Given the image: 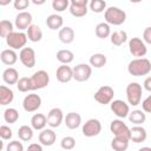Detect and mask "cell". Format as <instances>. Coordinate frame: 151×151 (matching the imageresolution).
<instances>
[{
	"label": "cell",
	"mask_w": 151,
	"mask_h": 151,
	"mask_svg": "<svg viewBox=\"0 0 151 151\" xmlns=\"http://www.w3.org/2000/svg\"><path fill=\"white\" fill-rule=\"evenodd\" d=\"M127 72L133 77L147 76L151 72V63L147 58H136L129 63Z\"/></svg>",
	"instance_id": "cell-1"
},
{
	"label": "cell",
	"mask_w": 151,
	"mask_h": 151,
	"mask_svg": "<svg viewBox=\"0 0 151 151\" xmlns=\"http://www.w3.org/2000/svg\"><path fill=\"white\" fill-rule=\"evenodd\" d=\"M104 19L107 25H113V26H119L125 22L126 20V13L125 11L120 9L119 7L116 6H110L105 9L104 12Z\"/></svg>",
	"instance_id": "cell-2"
},
{
	"label": "cell",
	"mask_w": 151,
	"mask_h": 151,
	"mask_svg": "<svg viewBox=\"0 0 151 151\" xmlns=\"http://www.w3.org/2000/svg\"><path fill=\"white\" fill-rule=\"evenodd\" d=\"M50 83V76L46 71L39 70L29 77V91H35V90H41L46 87Z\"/></svg>",
	"instance_id": "cell-3"
},
{
	"label": "cell",
	"mask_w": 151,
	"mask_h": 151,
	"mask_svg": "<svg viewBox=\"0 0 151 151\" xmlns=\"http://www.w3.org/2000/svg\"><path fill=\"white\" fill-rule=\"evenodd\" d=\"M142 94H143V88H142L140 84L133 81L126 86V98H127V103L130 105L137 106L138 104H140Z\"/></svg>",
	"instance_id": "cell-4"
},
{
	"label": "cell",
	"mask_w": 151,
	"mask_h": 151,
	"mask_svg": "<svg viewBox=\"0 0 151 151\" xmlns=\"http://www.w3.org/2000/svg\"><path fill=\"white\" fill-rule=\"evenodd\" d=\"M110 130L114 138L130 140V127L122 119H113L110 124Z\"/></svg>",
	"instance_id": "cell-5"
},
{
	"label": "cell",
	"mask_w": 151,
	"mask_h": 151,
	"mask_svg": "<svg viewBox=\"0 0 151 151\" xmlns=\"http://www.w3.org/2000/svg\"><path fill=\"white\" fill-rule=\"evenodd\" d=\"M6 44L8 45V47L13 51L15 50H21L25 47L26 42H27V37L26 33L24 32H12L11 34H8L6 38Z\"/></svg>",
	"instance_id": "cell-6"
},
{
	"label": "cell",
	"mask_w": 151,
	"mask_h": 151,
	"mask_svg": "<svg viewBox=\"0 0 151 151\" xmlns=\"http://www.w3.org/2000/svg\"><path fill=\"white\" fill-rule=\"evenodd\" d=\"M114 97V91L111 86L109 85H103L100 86L97 92L94 93V100L101 105H107L113 100Z\"/></svg>",
	"instance_id": "cell-7"
},
{
	"label": "cell",
	"mask_w": 151,
	"mask_h": 151,
	"mask_svg": "<svg viewBox=\"0 0 151 151\" xmlns=\"http://www.w3.org/2000/svg\"><path fill=\"white\" fill-rule=\"evenodd\" d=\"M129 51L136 58H143L147 53V47L140 38H132L129 41Z\"/></svg>",
	"instance_id": "cell-8"
},
{
	"label": "cell",
	"mask_w": 151,
	"mask_h": 151,
	"mask_svg": "<svg viewBox=\"0 0 151 151\" xmlns=\"http://www.w3.org/2000/svg\"><path fill=\"white\" fill-rule=\"evenodd\" d=\"M72 71H73V79L79 83L87 81L92 74V67L88 64H78L74 68H72Z\"/></svg>",
	"instance_id": "cell-9"
},
{
	"label": "cell",
	"mask_w": 151,
	"mask_h": 151,
	"mask_svg": "<svg viewBox=\"0 0 151 151\" xmlns=\"http://www.w3.org/2000/svg\"><path fill=\"white\" fill-rule=\"evenodd\" d=\"M41 106V97L37 93L27 94L22 100V107L26 112H35Z\"/></svg>",
	"instance_id": "cell-10"
},
{
	"label": "cell",
	"mask_w": 151,
	"mask_h": 151,
	"mask_svg": "<svg viewBox=\"0 0 151 151\" xmlns=\"http://www.w3.org/2000/svg\"><path fill=\"white\" fill-rule=\"evenodd\" d=\"M87 0H71L70 1V13L76 18H81L87 14Z\"/></svg>",
	"instance_id": "cell-11"
},
{
	"label": "cell",
	"mask_w": 151,
	"mask_h": 151,
	"mask_svg": "<svg viewBox=\"0 0 151 151\" xmlns=\"http://www.w3.org/2000/svg\"><path fill=\"white\" fill-rule=\"evenodd\" d=\"M101 131V123L96 119V118H91L88 119L84 125H83V129H81V132L85 137H94V136H98Z\"/></svg>",
	"instance_id": "cell-12"
},
{
	"label": "cell",
	"mask_w": 151,
	"mask_h": 151,
	"mask_svg": "<svg viewBox=\"0 0 151 151\" xmlns=\"http://www.w3.org/2000/svg\"><path fill=\"white\" fill-rule=\"evenodd\" d=\"M110 107H111V111L118 117V118H126L130 113V106L127 103H125L124 100H120V99H116V100H112L110 103Z\"/></svg>",
	"instance_id": "cell-13"
},
{
	"label": "cell",
	"mask_w": 151,
	"mask_h": 151,
	"mask_svg": "<svg viewBox=\"0 0 151 151\" xmlns=\"http://www.w3.org/2000/svg\"><path fill=\"white\" fill-rule=\"evenodd\" d=\"M19 59L21 61V64L27 67V68H32L35 65V52L32 47H24L20 50L19 53Z\"/></svg>",
	"instance_id": "cell-14"
},
{
	"label": "cell",
	"mask_w": 151,
	"mask_h": 151,
	"mask_svg": "<svg viewBox=\"0 0 151 151\" xmlns=\"http://www.w3.org/2000/svg\"><path fill=\"white\" fill-rule=\"evenodd\" d=\"M47 125H50L51 127H58L60 126V124L64 122V113L63 110L59 107H53L48 111L47 113Z\"/></svg>",
	"instance_id": "cell-15"
},
{
	"label": "cell",
	"mask_w": 151,
	"mask_h": 151,
	"mask_svg": "<svg viewBox=\"0 0 151 151\" xmlns=\"http://www.w3.org/2000/svg\"><path fill=\"white\" fill-rule=\"evenodd\" d=\"M15 27L21 32L24 29H27L28 26L32 25V14L29 12H19L18 15L15 17V21H14Z\"/></svg>",
	"instance_id": "cell-16"
},
{
	"label": "cell",
	"mask_w": 151,
	"mask_h": 151,
	"mask_svg": "<svg viewBox=\"0 0 151 151\" xmlns=\"http://www.w3.org/2000/svg\"><path fill=\"white\" fill-rule=\"evenodd\" d=\"M146 138H147V132L143 126L136 125L130 129V140H132L133 143H136V144L143 143V142H145Z\"/></svg>",
	"instance_id": "cell-17"
},
{
	"label": "cell",
	"mask_w": 151,
	"mask_h": 151,
	"mask_svg": "<svg viewBox=\"0 0 151 151\" xmlns=\"http://www.w3.org/2000/svg\"><path fill=\"white\" fill-rule=\"evenodd\" d=\"M55 76H57L58 81H60L63 84H66V83H68L73 79V71L68 65H61L57 68Z\"/></svg>",
	"instance_id": "cell-18"
},
{
	"label": "cell",
	"mask_w": 151,
	"mask_h": 151,
	"mask_svg": "<svg viewBox=\"0 0 151 151\" xmlns=\"http://www.w3.org/2000/svg\"><path fill=\"white\" fill-rule=\"evenodd\" d=\"M57 140V134L52 129H44L39 133V142L44 146H52Z\"/></svg>",
	"instance_id": "cell-19"
},
{
	"label": "cell",
	"mask_w": 151,
	"mask_h": 151,
	"mask_svg": "<svg viewBox=\"0 0 151 151\" xmlns=\"http://www.w3.org/2000/svg\"><path fill=\"white\" fill-rule=\"evenodd\" d=\"M64 122L70 130H74L81 125V116L77 112H68L64 118Z\"/></svg>",
	"instance_id": "cell-20"
},
{
	"label": "cell",
	"mask_w": 151,
	"mask_h": 151,
	"mask_svg": "<svg viewBox=\"0 0 151 151\" xmlns=\"http://www.w3.org/2000/svg\"><path fill=\"white\" fill-rule=\"evenodd\" d=\"M74 35H76V34H74L73 28H72V27H68V26L61 27V28L59 29V33H58V38H59V40H60L63 44H66V45L73 42V40H74Z\"/></svg>",
	"instance_id": "cell-21"
},
{
	"label": "cell",
	"mask_w": 151,
	"mask_h": 151,
	"mask_svg": "<svg viewBox=\"0 0 151 151\" xmlns=\"http://www.w3.org/2000/svg\"><path fill=\"white\" fill-rule=\"evenodd\" d=\"M26 37H27V40H29L32 42H38L42 39V31L38 25L32 24L26 29Z\"/></svg>",
	"instance_id": "cell-22"
},
{
	"label": "cell",
	"mask_w": 151,
	"mask_h": 151,
	"mask_svg": "<svg viewBox=\"0 0 151 151\" xmlns=\"http://www.w3.org/2000/svg\"><path fill=\"white\" fill-rule=\"evenodd\" d=\"M0 60L2 61V64L7 65V66H12L18 61V54L15 51L7 48L0 53Z\"/></svg>",
	"instance_id": "cell-23"
},
{
	"label": "cell",
	"mask_w": 151,
	"mask_h": 151,
	"mask_svg": "<svg viewBox=\"0 0 151 151\" xmlns=\"http://www.w3.org/2000/svg\"><path fill=\"white\" fill-rule=\"evenodd\" d=\"M2 79L7 85H14L19 80V72L14 67H7L2 72Z\"/></svg>",
	"instance_id": "cell-24"
},
{
	"label": "cell",
	"mask_w": 151,
	"mask_h": 151,
	"mask_svg": "<svg viewBox=\"0 0 151 151\" xmlns=\"http://www.w3.org/2000/svg\"><path fill=\"white\" fill-rule=\"evenodd\" d=\"M47 125V119H46V116L42 114V113H35L32 116L31 118V126L33 130H37V131H41L45 129V126Z\"/></svg>",
	"instance_id": "cell-25"
},
{
	"label": "cell",
	"mask_w": 151,
	"mask_h": 151,
	"mask_svg": "<svg viewBox=\"0 0 151 151\" xmlns=\"http://www.w3.org/2000/svg\"><path fill=\"white\" fill-rule=\"evenodd\" d=\"M46 25L52 31H55V29H60L64 25V19L61 15L59 14H50L46 19Z\"/></svg>",
	"instance_id": "cell-26"
},
{
	"label": "cell",
	"mask_w": 151,
	"mask_h": 151,
	"mask_svg": "<svg viewBox=\"0 0 151 151\" xmlns=\"http://www.w3.org/2000/svg\"><path fill=\"white\" fill-rule=\"evenodd\" d=\"M13 99H14L13 91L5 85H0V105L6 106V105L11 104L13 101Z\"/></svg>",
	"instance_id": "cell-27"
},
{
	"label": "cell",
	"mask_w": 151,
	"mask_h": 151,
	"mask_svg": "<svg viewBox=\"0 0 151 151\" xmlns=\"http://www.w3.org/2000/svg\"><path fill=\"white\" fill-rule=\"evenodd\" d=\"M110 40H111V44L114 45V46H122L123 44H125L127 41V33L123 29H118V31H114L113 33L110 34Z\"/></svg>",
	"instance_id": "cell-28"
},
{
	"label": "cell",
	"mask_w": 151,
	"mask_h": 151,
	"mask_svg": "<svg viewBox=\"0 0 151 151\" xmlns=\"http://www.w3.org/2000/svg\"><path fill=\"white\" fill-rule=\"evenodd\" d=\"M106 61H107V58L105 54L103 53H94L90 57V66L91 67H94V68H101L106 65Z\"/></svg>",
	"instance_id": "cell-29"
},
{
	"label": "cell",
	"mask_w": 151,
	"mask_h": 151,
	"mask_svg": "<svg viewBox=\"0 0 151 151\" xmlns=\"http://www.w3.org/2000/svg\"><path fill=\"white\" fill-rule=\"evenodd\" d=\"M74 54L70 50H60L57 52V60L60 61L63 65H68L73 61Z\"/></svg>",
	"instance_id": "cell-30"
},
{
	"label": "cell",
	"mask_w": 151,
	"mask_h": 151,
	"mask_svg": "<svg viewBox=\"0 0 151 151\" xmlns=\"http://www.w3.org/2000/svg\"><path fill=\"white\" fill-rule=\"evenodd\" d=\"M129 120L134 125H142L146 120V114L142 110H133L129 113Z\"/></svg>",
	"instance_id": "cell-31"
},
{
	"label": "cell",
	"mask_w": 151,
	"mask_h": 151,
	"mask_svg": "<svg viewBox=\"0 0 151 151\" xmlns=\"http://www.w3.org/2000/svg\"><path fill=\"white\" fill-rule=\"evenodd\" d=\"M94 32L99 39H106L111 34V28H110V25H107L106 22H99L96 26Z\"/></svg>",
	"instance_id": "cell-32"
},
{
	"label": "cell",
	"mask_w": 151,
	"mask_h": 151,
	"mask_svg": "<svg viewBox=\"0 0 151 151\" xmlns=\"http://www.w3.org/2000/svg\"><path fill=\"white\" fill-rule=\"evenodd\" d=\"M18 136L22 142H29L33 138V129L28 125H22L18 130Z\"/></svg>",
	"instance_id": "cell-33"
},
{
	"label": "cell",
	"mask_w": 151,
	"mask_h": 151,
	"mask_svg": "<svg viewBox=\"0 0 151 151\" xmlns=\"http://www.w3.org/2000/svg\"><path fill=\"white\" fill-rule=\"evenodd\" d=\"M4 119H5V122L8 123V124H14V123H17V120L19 119V112H18V110L14 109V107H8V109H6L5 112H4Z\"/></svg>",
	"instance_id": "cell-34"
},
{
	"label": "cell",
	"mask_w": 151,
	"mask_h": 151,
	"mask_svg": "<svg viewBox=\"0 0 151 151\" xmlns=\"http://www.w3.org/2000/svg\"><path fill=\"white\" fill-rule=\"evenodd\" d=\"M129 142L130 140L113 138L111 142V147L113 149V151H126L129 147Z\"/></svg>",
	"instance_id": "cell-35"
},
{
	"label": "cell",
	"mask_w": 151,
	"mask_h": 151,
	"mask_svg": "<svg viewBox=\"0 0 151 151\" xmlns=\"http://www.w3.org/2000/svg\"><path fill=\"white\" fill-rule=\"evenodd\" d=\"M90 9L94 13H101L106 9V2L104 0H92L88 2Z\"/></svg>",
	"instance_id": "cell-36"
},
{
	"label": "cell",
	"mask_w": 151,
	"mask_h": 151,
	"mask_svg": "<svg viewBox=\"0 0 151 151\" xmlns=\"http://www.w3.org/2000/svg\"><path fill=\"white\" fill-rule=\"evenodd\" d=\"M12 32H13V24L9 20H1L0 21V37L6 38Z\"/></svg>",
	"instance_id": "cell-37"
},
{
	"label": "cell",
	"mask_w": 151,
	"mask_h": 151,
	"mask_svg": "<svg viewBox=\"0 0 151 151\" xmlns=\"http://www.w3.org/2000/svg\"><path fill=\"white\" fill-rule=\"evenodd\" d=\"M60 146H61L64 150H66V151L72 150V149H74V146H76V139H74L72 136H66V137H64V138L61 139Z\"/></svg>",
	"instance_id": "cell-38"
},
{
	"label": "cell",
	"mask_w": 151,
	"mask_h": 151,
	"mask_svg": "<svg viewBox=\"0 0 151 151\" xmlns=\"http://www.w3.org/2000/svg\"><path fill=\"white\" fill-rule=\"evenodd\" d=\"M68 6H70L68 0H53L52 1V7L57 12H64Z\"/></svg>",
	"instance_id": "cell-39"
},
{
	"label": "cell",
	"mask_w": 151,
	"mask_h": 151,
	"mask_svg": "<svg viewBox=\"0 0 151 151\" xmlns=\"http://www.w3.org/2000/svg\"><path fill=\"white\" fill-rule=\"evenodd\" d=\"M17 88L20 92H28L29 91V78L28 77H22L19 78L18 83H17Z\"/></svg>",
	"instance_id": "cell-40"
},
{
	"label": "cell",
	"mask_w": 151,
	"mask_h": 151,
	"mask_svg": "<svg viewBox=\"0 0 151 151\" xmlns=\"http://www.w3.org/2000/svg\"><path fill=\"white\" fill-rule=\"evenodd\" d=\"M13 133L9 126L7 125H0V138L2 140H9L12 138Z\"/></svg>",
	"instance_id": "cell-41"
},
{
	"label": "cell",
	"mask_w": 151,
	"mask_h": 151,
	"mask_svg": "<svg viewBox=\"0 0 151 151\" xmlns=\"http://www.w3.org/2000/svg\"><path fill=\"white\" fill-rule=\"evenodd\" d=\"M6 151H24V145L19 140H12L7 144Z\"/></svg>",
	"instance_id": "cell-42"
},
{
	"label": "cell",
	"mask_w": 151,
	"mask_h": 151,
	"mask_svg": "<svg viewBox=\"0 0 151 151\" xmlns=\"http://www.w3.org/2000/svg\"><path fill=\"white\" fill-rule=\"evenodd\" d=\"M28 5H29L28 0H15L13 2L14 8L18 9V11H21V12H24V9H26L28 7Z\"/></svg>",
	"instance_id": "cell-43"
},
{
	"label": "cell",
	"mask_w": 151,
	"mask_h": 151,
	"mask_svg": "<svg viewBox=\"0 0 151 151\" xmlns=\"http://www.w3.org/2000/svg\"><path fill=\"white\" fill-rule=\"evenodd\" d=\"M142 111L144 113H150L151 112V96H147L143 101H142Z\"/></svg>",
	"instance_id": "cell-44"
},
{
	"label": "cell",
	"mask_w": 151,
	"mask_h": 151,
	"mask_svg": "<svg viewBox=\"0 0 151 151\" xmlns=\"http://www.w3.org/2000/svg\"><path fill=\"white\" fill-rule=\"evenodd\" d=\"M143 41H144V44L146 45H149V44H151V27H146L145 29H144V32H143V39H142Z\"/></svg>",
	"instance_id": "cell-45"
},
{
	"label": "cell",
	"mask_w": 151,
	"mask_h": 151,
	"mask_svg": "<svg viewBox=\"0 0 151 151\" xmlns=\"http://www.w3.org/2000/svg\"><path fill=\"white\" fill-rule=\"evenodd\" d=\"M27 151H42V147H41L40 144L33 143V144H29V145H28Z\"/></svg>",
	"instance_id": "cell-46"
},
{
	"label": "cell",
	"mask_w": 151,
	"mask_h": 151,
	"mask_svg": "<svg viewBox=\"0 0 151 151\" xmlns=\"http://www.w3.org/2000/svg\"><path fill=\"white\" fill-rule=\"evenodd\" d=\"M144 88L150 92L151 91V77H147L145 80H144Z\"/></svg>",
	"instance_id": "cell-47"
},
{
	"label": "cell",
	"mask_w": 151,
	"mask_h": 151,
	"mask_svg": "<svg viewBox=\"0 0 151 151\" xmlns=\"http://www.w3.org/2000/svg\"><path fill=\"white\" fill-rule=\"evenodd\" d=\"M9 4H11V0H5V1L0 0V6H6V5H9Z\"/></svg>",
	"instance_id": "cell-48"
},
{
	"label": "cell",
	"mask_w": 151,
	"mask_h": 151,
	"mask_svg": "<svg viewBox=\"0 0 151 151\" xmlns=\"http://www.w3.org/2000/svg\"><path fill=\"white\" fill-rule=\"evenodd\" d=\"M34 5H42V4H45V0H41V1H37V0H33L32 1Z\"/></svg>",
	"instance_id": "cell-49"
},
{
	"label": "cell",
	"mask_w": 151,
	"mask_h": 151,
	"mask_svg": "<svg viewBox=\"0 0 151 151\" xmlns=\"http://www.w3.org/2000/svg\"><path fill=\"white\" fill-rule=\"evenodd\" d=\"M138 151H151V149H150L149 146H143V147H140Z\"/></svg>",
	"instance_id": "cell-50"
},
{
	"label": "cell",
	"mask_w": 151,
	"mask_h": 151,
	"mask_svg": "<svg viewBox=\"0 0 151 151\" xmlns=\"http://www.w3.org/2000/svg\"><path fill=\"white\" fill-rule=\"evenodd\" d=\"M4 149V142H2V139L0 138V151Z\"/></svg>",
	"instance_id": "cell-51"
}]
</instances>
